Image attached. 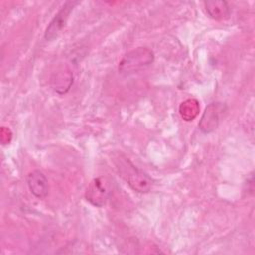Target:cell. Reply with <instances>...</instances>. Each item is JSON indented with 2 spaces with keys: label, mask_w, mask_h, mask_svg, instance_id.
I'll return each instance as SVG.
<instances>
[{
  "label": "cell",
  "mask_w": 255,
  "mask_h": 255,
  "mask_svg": "<svg viewBox=\"0 0 255 255\" xmlns=\"http://www.w3.org/2000/svg\"><path fill=\"white\" fill-rule=\"evenodd\" d=\"M180 114L185 121H190L192 120L198 112V105L195 100H186L183 102L180 106Z\"/></svg>",
  "instance_id": "cell-9"
},
{
  "label": "cell",
  "mask_w": 255,
  "mask_h": 255,
  "mask_svg": "<svg viewBox=\"0 0 255 255\" xmlns=\"http://www.w3.org/2000/svg\"><path fill=\"white\" fill-rule=\"evenodd\" d=\"M108 196L109 191L102 177L94 178L90 182L85 193L86 200L96 207H103L108 200Z\"/></svg>",
  "instance_id": "cell-5"
},
{
  "label": "cell",
  "mask_w": 255,
  "mask_h": 255,
  "mask_svg": "<svg viewBox=\"0 0 255 255\" xmlns=\"http://www.w3.org/2000/svg\"><path fill=\"white\" fill-rule=\"evenodd\" d=\"M79 4V1H66L62 7L59 9V11L55 14L53 19L50 21L48 27L45 30L44 38L47 41H53L55 40L62 32L64 27L67 24V21L69 19L70 14L76 7V5Z\"/></svg>",
  "instance_id": "cell-3"
},
{
  "label": "cell",
  "mask_w": 255,
  "mask_h": 255,
  "mask_svg": "<svg viewBox=\"0 0 255 255\" xmlns=\"http://www.w3.org/2000/svg\"><path fill=\"white\" fill-rule=\"evenodd\" d=\"M74 82L73 72L67 67L60 68L57 72H55L51 78V83L53 90L60 94H66L72 87Z\"/></svg>",
  "instance_id": "cell-7"
},
{
  "label": "cell",
  "mask_w": 255,
  "mask_h": 255,
  "mask_svg": "<svg viewBox=\"0 0 255 255\" xmlns=\"http://www.w3.org/2000/svg\"><path fill=\"white\" fill-rule=\"evenodd\" d=\"M206 13L214 20H225L231 14L228 3L224 0H209L203 3Z\"/></svg>",
  "instance_id": "cell-8"
},
{
  "label": "cell",
  "mask_w": 255,
  "mask_h": 255,
  "mask_svg": "<svg viewBox=\"0 0 255 255\" xmlns=\"http://www.w3.org/2000/svg\"><path fill=\"white\" fill-rule=\"evenodd\" d=\"M154 61L153 52L146 47H138L128 52L119 63V73L128 76L149 67Z\"/></svg>",
  "instance_id": "cell-2"
},
{
  "label": "cell",
  "mask_w": 255,
  "mask_h": 255,
  "mask_svg": "<svg viewBox=\"0 0 255 255\" xmlns=\"http://www.w3.org/2000/svg\"><path fill=\"white\" fill-rule=\"evenodd\" d=\"M226 112V106L222 103H211L209 104L198 123L199 129L203 133H210L217 128L220 123V118L223 113Z\"/></svg>",
  "instance_id": "cell-4"
},
{
  "label": "cell",
  "mask_w": 255,
  "mask_h": 255,
  "mask_svg": "<svg viewBox=\"0 0 255 255\" xmlns=\"http://www.w3.org/2000/svg\"><path fill=\"white\" fill-rule=\"evenodd\" d=\"M30 192L39 199H44L49 193V182L46 175L39 169L30 171L26 177Z\"/></svg>",
  "instance_id": "cell-6"
},
{
  "label": "cell",
  "mask_w": 255,
  "mask_h": 255,
  "mask_svg": "<svg viewBox=\"0 0 255 255\" xmlns=\"http://www.w3.org/2000/svg\"><path fill=\"white\" fill-rule=\"evenodd\" d=\"M116 168L120 176L128 184V186L139 193L148 192L153 184L151 177L143 170L137 168L128 157L123 154L115 158Z\"/></svg>",
  "instance_id": "cell-1"
}]
</instances>
